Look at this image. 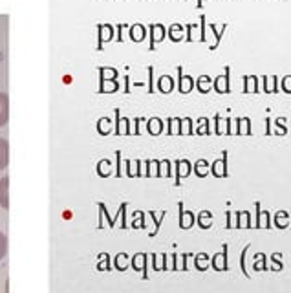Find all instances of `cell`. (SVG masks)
Returning <instances> with one entry per match:
<instances>
[{"mask_svg":"<svg viewBox=\"0 0 291 293\" xmlns=\"http://www.w3.org/2000/svg\"><path fill=\"white\" fill-rule=\"evenodd\" d=\"M211 266L215 268L216 271H227L229 266H227V244H223L222 251L216 253L215 257L211 258Z\"/></svg>","mask_w":291,"mask_h":293,"instance_id":"obj_1","label":"cell"},{"mask_svg":"<svg viewBox=\"0 0 291 293\" xmlns=\"http://www.w3.org/2000/svg\"><path fill=\"white\" fill-rule=\"evenodd\" d=\"M146 262H148V255H146V253L134 255L130 262V266L136 271H141V269H143V279H148V264H146Z\"/></svg>","mask_w":291,"mask_h":293,"instance_id":"obj_2","label":"cell"},{"mask_svg":"<svg viewBox=\"0 0 291 293\" xmlns=\"http://www.w3.org/2000/svg\"><path fill=\"white\" fill-rule=\"evenodd\" d=\"M255 209H257V222H255V227L257 229H271V215L269 211H262V207H260V203H255Z\"/></svg>","mask_w":291,"mask_h":293,"instance_id":"obj_3","label":"cell"},{"mask_svg":"<svg viewBox=\"0 0 291 293\" xmlns=\"http://www.w3.org/2000/svg\"><path fill=\"white\" fill-rule=\"evenodd\" d=\"M178 209H180V227L181 229H191L196 222V217H194V213L191 211H185L183 209V203H178Z\"/></svg>","mask_w":291,"mask_h":293,"instance_id":"obj_4","label":"cell"},{"mask_svg":"<svg viewBox=\"0 0 291 293\" xmlns=\"http://www.w3.org/2000/svg\"><path fill=\"white\" fill-rule=\"evenodd\" d=\"M211 172L216 178H225L229 174L227 172V152H223L222 160H216L213 165H211Z\"/></svg>","mask_w":291,"mask_h":293,"instance_id":"obj_5","label":"cell"},{"mask_svg":"<svg viewBox=\"0 0 291 293\" xmlns=\"http://www.w3.org/2000/svg\"><path fill=\"white\" fill-rule=\"evenodd\" d=\"M191 171H193L191 161H187V160L176 161V185H180L181 178H187V176L191 174Z\"/></svg>","mask_w":291,"mask_h":293,"instance_id":"obj_6","label":"cell"},{"mask_svg":"<svg viewBox=\"0 0 291 293\" xmlns=\"http://www.w3.org/2000/svg\"><path fill=\"white\" fill-rule=\"evenodd\" d=\"M235 218H236L235 227H238V229H249V227H253L249 211H236Z\"/></svg>","mask_w":291,"mask_h":293,"instance_id":"obj_7","label":"cell"},{"mask_svg":"<svg viewBox=\"0 0 291 293\" xmlns=\"http://www.w3.org/2000/svg\"><path fill=\"white\" fill-rule=\"evenodd\" d=\"M9 119V99L7 94L0 92V126H4Z\"/></svg>","mask_w":291,"mask_h":293,"instance_id":"obj_8","label":"cell"},{"mask_svg":"<svg viewBox=\"0 0 291 293\" xmlns=\"http://www.w3.org/2000/svg\"><path fill=\"white\" fill-rule=\"evenodd\" d=\"M7 187H9V180H7V178H2V180H0V205H2L4 209H7V207H9Z\"/></svg>","mask_w":291,"mask_h":293,"instance_id":"obj_9","label":"cell"},{"mask_svg":"<svg viewBox=\"0 0 291 293\" xmlns=\"http://www.w3.org/2000/svg\"><path fill=\"white\" fill-rule=\"evenodd\" d=\"M196 223L200 225L201 229H209L213 225V213L211 211H201L200 215L196 217Z\"/></svg>","mask_w":291,"mask_h":293,"instance_id":"obj_10","label":"cell"},{"mask_svg":"<svg viewBox=\"0 0 291 293\" xmlns=\"http://www.w3.org/2000/svg\"><path fill=\"white\" fill-rule=\"evenodd\" d=\"M194 266H196V269H198V271H205V269H209L211 260H209L207 253H198V255L194 257Z\"/></svg>","mask_w":291,"mask_h":293,"instance_id":"obj_11","label":"cell"},{"mask_svg":"<svg viewBox=\"0 0 291 293\" xmlns=\"http://www.w3.org/2000/svg\"><path fill=\"white\" fill-rule=\"evenodd\" d=\"M193 171H194V174L198 176V178H205V176L209 174V171H211V167H209V161L198 160L193 165Z\"/></svg>","mask_w":291,"mask_h":293,"instance_id":"obj_12","label":"cell"},{"mask_svg":"<svg viewBox=\"0 0 291 293\" xmlns=\"http://www.w3.org/2000/svg\"><path fill=\"white\" fill-rule=\"evenodd\" d=\"M253 269H255V271H267V269H269V266H267V257H266L264 253H257V255H255Z\"/></svg>","mask_w":291,"mask_h":293,"instance_id":"obj_13","label":"cell"},{"mask_svg":"<svg viewBox=\"0 0 291 293\" xmlns=\"http://www.w3.org/2000/svg\"><path fill=\"white\" fill-rule=\"evenodd\" d=\"M273 220H275V225H277L278 229H286V227H290V215H288L286 211H278Z\"/></svg>","mask_w":291,"mask_h":293,"instance_id":"obj_14","label":"cell"},{"mask_svg":"<svg viewBox=\"0 0 291 293\" xmlns=\"http://www.w3.org/2000/svg\"><path fill=\"white\" fill-rule=\"evenodd\" d=\"M114 266H116V269H119V271H125L126 268H128V255L126 253H118L116 258H114Z\"/></svg>","mask_w":291,"mask_h":293,"instance_id":"obj_15","label":"cell"},{"mask_svg":"<svg viewBox=\"0 0 291 293\" xmlns=\"http://www.w3.org/2000/svg\"><path fill=\"white\" fill-rule=\"evenodd\" d=\"M158 176H172V165H170V161H158Z\"/></svg>","mask_w":291,"mask_h":293,"instance_id":"obj_16","label":"cell"},{"mask_svg":"<svg viewBox=\"0 0 291 293\" xmlns=\"http://www.w3.org/2000/svg\"><path fill=\"white\" fill-rule=\"evenodd\" d=\"M97 172H99V176H103V178L110 176L112 161L110 160H101V161H99V165H97Z\"/></svg>","mask_w":291,"mask_h":293,"instance_id":"obj_17","label":"cell"},{"mask_svg":"<svg viewBox=\"0 0 291 293\" xmlns=\"http://www.w3.org/2000/svg\"><path fill=\"white\" fill-rule=\"evenodd\" d=\"M7 165V141L0 140V169H6Z\"/></svg>","mask_w":291,"mask_h":293,"instance_id":"obj_18","label":"cell"},{"mask_svg":"<svg viewBox=\"0 0 291 293\" xmlns=\"http://www.w3.org/2000/svg\"><path fill=\"white\" fill-rule=\"evenodd\" d=\"M145 218V215L141 213V211H138V213H134V220H132V227L134 229H141V227H146V222L143 220Z\"/></svg>","mask_w":291,"mask_h":293,"instance_id":"obj_19","label":"cell"},{"mask_svg":"<svg viewBox=\"0 0 291 293\" xmlns=\"http://www.w3.org/2000/svg\"><path fill=\"white\" fill-rule=\"evenodd\" d=\"M271 262H273V264H271L269 268L273 271H280V269L284 268V264H282V255H280V253H273V255H271Z\"/></svg>","mask_w":291,"mask_h":293,"instance_id":"obj_20","label":"cell"},{"mask_svg":"<svg viewBox=\"0 0 291 293\" xmlns=\"http://www.w3.org/2000/svg\"><path fill=\"white\" fill-rule=\"evenodd\" d=\"M128 176H141V163L139 161H126Z\"/></svg>","mask_w":291,"mask_h":293,"instance_id":"obj_21","label":"cell"},{"mask_svg":"<svg viewBox=\"0 0 291 293\" xmlns=\"http://www.w3.org/2000/svg\"><path fill=\"white\" fill-rule=\"evenodd\" d=\"M215 88L218 92H227L229 88H227V73H223L222 77H218V79H216V84H215Z\"/></svg>","mask_w":291,"mask_h":293,"instance_id":"obj_22","label":"cell"},{"mask_svg":"<svg viewBox=\"0 0 291 293\" xmlns=\"http://www.w3.org/2000/svg\"><path fill=\"white\" fill-rule=\"evenodd\" d=\"M145 176H158V161H146Z\"/></svg>","mask_w":291,"mask_h":293,"instance_id":"obj_23","label":"cell"},{"mask_svg":"<svg viewBox=\"0 0 291 293\" xmlns=\"http://www.w3.org/2000/svg\"><path fill=\"white\" fill-rule=\"evenodd\" d=\"M161 126H163V123H161L160 119H152V121H148V132L156 136V134L161 132Z\"/></svg>","mask_w":291,"mask_h":293,"instance_id":"obj_24","label":"cell"},{"mask_svg":"<svg viewBox=\"0 0 291 293\" xmlns=\"http://www.w3.org/2000/svg\"><path fill=\"white\" fill-rule=\"evenodd\" d=\"M160 90L161 92H170V90H172V79H170L169 75L161 77V79H160Z\"/></svg>","mask_w":291,"mask_h":293,"instance_id":"obj_25","label":"cell"},{"mask_svg":"<svg viewBox=\"0 0 291 293\" xmlns=\"http://www.w3.org/2000/svg\"><path fill=\"white\" fill-rule=\"evenodd\" d=\"M193 88V79L191 77H181V81H180V90L183 92V94H187L189 90Z\"/></svg>","mask_w":291,"mask_h":293,"instance_id":"obj_26","label":"cell"},{"mask_svg":"<svg viewBox=\"0 0 291 293\" xmlns=\"http://www.w3.org/2000/svg\"><path fill=\"white\" fill-rule=\"evenodd\" d=\"M99 258H101V262H99V266H97V268H99L101 271H103V269H106V271H108V269L112 268V266H110V257H108V255H104V253H101V255H99Z\"/></svg>","mask_w":291,"mask_h":293,"instance_id":"obj_27","label":"cell"},{"mask_svg":"<svg viewBox=\"0 0 291 293\" xmlns=\"http://www.w3.org/2000/svg\"><path fill=\"white\" fill-rule=\"evenodd\" d=\"M247 251H249V245H245L242 251V257H240V268H242L243 275L249 279V271H247V266H245V257H247Z\"/></svg>","mask_w":291,"mask_h":293,"instance_id":"obj_28","label":"cell"},{"mask_svg":"<svg viewBox=\"0 0 291 293\" xmlns=\"http://www.w3.org/2000/svg\"><path fill=\"white\" fill-rule=\"evenodd\" d=\"M6 249H7L6 235H4V233H0V260L6 257Z\"/></svg>","mask_w":291,"mask_h":293,"instance_id":"obj_29","label":"cell"},{"mask_svg":"<svg viewBox=\"0 0 291 293\" xmlns=\"http://www.w3.org/2000/svg\"><path fill=\"white\" fill-rule=\"evenodd\" d=\"M209 84H211V79H209L207 75L200 77V81H198V88H200L201 92H207L209 90Z\"/></svg>","mask_w":291,"mask_h":293,"instance_id":"obj_30","label":"cell"},{"mask_svg":"<svg viewBox=\"0 0 291 293\" xmlns=\"http://www.w3.org/2000/svg\"><path fill=\"white\" fill-rule=\"evenodd\" d=\"M170 37H172V41H180L181 39V26L174 24L172 28H170Z\"/></svg>","mask_w":291,"mask_h":293,"instance_id":"obj_31","label":"cell"},{"mask_svg":"<svg viewBox=\"0 0 291 293\" xmlns=\"http://www.w3.org/2000/svg\"><path fill=\"white\" fill-rule=\"evenodd\" d=\"M238 134H249V121H247V119H240Z\"/></svg>","mask_w":291,"mask_h":293,"instance_id":"obj_32","label":"cell"},{"mask_svg":"<svg viewBox=\"0 0 291 293\" xmlns=\"http://www.w3.org/2000/svg\"><path fill=\"white\" fill-rule=\"evenodd\" d=\"M180 134H191V121L185 119V121H181L180 125Z\"/></svg>","mask_w":291,"mask_h":293,"instance_id":"obj_33","label":"cell"},{"mask_svg":"<svg viewBox=\"0 0 291 293\" xmlns=\"http://www.w3.org/2000/svg\"><path fill=\"white\" fill-rule=\"evenodd\" d=\"M169 134H180V121H178V119H172V121H170V130H169Z\"/></svg>","mask_w":291,"mask_h":293,"instance_id":"obj_34","label":"cell"},{"mask_svg":"<svg viewBox=\"0 0 291 293\" xmlns=\"http://www.w3.org/2000/svg\"><path fill=\"white\" fill-rule=\"evenodd\" d=\"M141 37H143V28H141V26H134V28H132V39H141Z\"/></svg>","mask_w":291,"mask_h":293,"instance_id":"obj_35","label":"cell"},{"mask_svg":"<svg viewBox=\"0 0 291 293\" xmlns=\"http://www.w3.org/2000/svg\"><path fill=\"white\" fill-rule=\"evenodd\" d=\"M191 257H193V255H189V253H183V255H181V264H180V268H178V269H187V268H189L187 260Z\"/></svg>","mask_w":291,"mask_h":293,"instance_id":"obj_36","label":"cell"},{"mask_svg":"<svg viewBox=\"0 0 291 293\" xmlns=\"http://www.w3.org/2000/svg\"><path fill=\"white\" fill-rule=\"evenodd\" d=\"M225 217H227V223H225V227H227V229H233V227H235V222H233V213L227 211V213H225Z\"/></svg>","mask_w":291,"mask_h":293,"instance_id":"obj_37","label":"cell"},{"mask_svg":"<svg viewBox=\"0 0 291 293\" xmlns=\"http://www.w3.org/2000/svg\"><path fill=\"white\" fill-rule=\"evenodd\" d=\"M245 83H247V88H245L247 92H255V90H257V88H255V77H251V79H245Z\"/></svg>","mask_w":291,"mask_h":293,"instance_id":"obj_38","label":"cell"},{"mask_svg":"<svg viewBox=\"0 0 291 293\" xmlns=\"http://www.w3.org/2000/svg\"><path fill=\"white\" fill-rule=\"evenodd\" d=\"M99 130H101V134H108V121H106V119H103V121L99 123Z\"/></svg>","mask_w":291,"mask_h":293,"instance_id":"obj_39","label":"cell"},{"mask_svg":"<svg viewBox=\"0 0 291 293\" xmlns=\"http://www.w3.org/2000/svg\"><path fill=\"white\" fill-rule=\"evenodd\" d=\"M198 134H209L207 132V121H201L200 128H198Z\"/></svg>","mask_w":291,"mask_h":293,"instance_id":"obj_40","label":"cell"},{"mask_svg":"<svg viewBox=\"0 0 291 293\" xmlns=\"http://www.w3.org/2000/svg\"><path fill=\"white\" fill-rule=\"evenodd\" d=\"M116 158H118V176L121 178V152H116Z\"/></svg>","mask_w":291,"mask_h":293,"instance_id":"obj_41","label":"cell"},{"mask_svg":"<svg viewBox=\"0 0 291 293\" xmlns=\"http://www.w3.org/2000/svg\"><path fill=\"white\" fill-rule=\"evenodd\" d=\"M200 2H201V0H200Z\"/></svg>","mask_w":291,"mask_h":293,"instance_id":"obj_42","label":"cell"}]
</instances>
